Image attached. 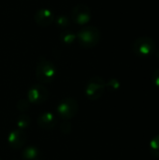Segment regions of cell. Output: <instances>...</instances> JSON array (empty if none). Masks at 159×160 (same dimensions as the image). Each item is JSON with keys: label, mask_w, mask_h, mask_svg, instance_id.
<instances>
[{"label": "cell", "mask_w": 159, "mask_h": 160, "mask_svg": "<svg viewBox=\"0 0 159 160\" xmlns=\"http://www.w3.org/2000/svg\"><path fill=\"white\" fill-rule=\"evenodd\" d=\"M76 40L82 47L90 49L98 44L101 34L97 27L87 26L78 31V33H76Z\"/></svg>", "instance_id": "cell-1"}, {"label": "cell", "mask_w": 159, "mask_h": 160, "mask_svg": "<svg viewBox=\"0 0 159 160\" xmlns=\"http://www.w3.org/2000/svg\"><path fill=\"white\" fill-rule=\"evenodd\" d=\"M56 75V68L50 60L40 57L36 68V78L41 83L52 82Z\"/></svg>", "instance_id": "cell-2"}, {"label": "cell", "mask_w": 159, "mask_h": 160, "mask_svg": "<svg viewBox=\"0 0 159 160\" xmlns=\"http://www.w3.org/2000/svg\"><path fill=\"white\" fill-rule=\"evenodd\" d=\"M132 51L139 57H149L156 52V42L150 37H140L134 41Z\"/></svg>", "instance_id": "cell-3"}, {"label": "cell", "mask_w": 159, "mask_h": 160, "mask_svg": "<svg viewBox=\"0 0 159 160\" xmlns=\"http://www.w3.org/2000/svg\"><path fill=\"white\" fill-rule=\"evenodd\" d=\"M106 82L103 78L95 76L91 78L85 87V95L90 100H97L99 99L105 91Z\"/></svg>", "instance_id": "cell-4"}, {"label": "cell", "mask_w": 159, "mask_h": 160, "mask_svg": "<svg viewBox=\"0 0 159 160\" xmlns=\"http://www.w3.org/2000/svg\"><path fill=\"white\" fill-rule=\"evenodd\" d=\"M79 110V104L76 99L72 98H64L57 106V112L58 114L66 120H69L73 118Z\"/></svg>", "instance_id": "cell-5"}, {"label": "cell", "mask_w": 159, "mask_h": 160, "mask_svg": "<svg viewBox=\"0 0 159 160\" xmlns=\"http://www.w3.org/2000/svg\"><path fill=\"white\" fill-rule=\"evenodd\" d=\"M92 18L91 9L87 5L78 4L71 10V21L77 24L83 25L90 22Z\"/></svg>", "instance_id": "cell-6"}, {"label": "cell", "mask_w": 159, "mask_h": 160, "mask_svg": "<svg viewBox=\"0 0 159 160\" xmlns=\"http://www.w3.org/2000/svg\"><path fill=\"white\" fill-rule=\"evenodd\" d=\"M49 98L48 89L42 84H35L31 86L27 93V99L30 103L41 104Z\"/></svg>", "instance_id": "cell-7"}, {"label": "cell", "mask_w": 159, "mask_h": 160, "mask_svg": "<svg viewBox=\"0 0 159 160\" xmlns=\"http://www.w3.org/2000/svg\"><path fill=\"white\" fill-rule=\"evenodd\" d=\"M54 18H55L54 12L51 8H42L38 9L34 16L36 23L41 27H46L51 25L54 22Z\"/></svg>", "instance_id": "cell-8"}, {"label": "cell", "mask_w": 159, "mask_h": 160, "mask_svg": "<svg viewBox=\"0 0 159 160\" xmlns=\"http://www.w3.org/2000/svg\"><path fill=\"white\" fill-rule=\"evenodd\" d=\"M27 142V134L24 130L19 128L12 130L7 136V142L10 147L14 149H20L25 145Z\"/></svg>", "instance_id": "cell-9"}, {"label": "cell", "mask_w": 159, "mask_h": 160, "mask_svg": "<svg viewBox=\"0 0 159 160\" xmlns=\"http://www.w3.org/2000/svg\"><path fill=\"white\" fill-rule=\"evenodd\" d=\"M37 125L42 129H45V130H51L54 128L57 124V120L55 116L52 112H49L40 113L37 119Z\"/></svg>", "instance_id": "cell-10"}, {"label": "cell", "mask_w": 159, "mask_h": 160, "mask_svg": "<svg viewBox=\"0 0 159 160\" xmlns=\"http://www.w3.org/2000/svg\"><path fill=\"white\" fill-rule=\"evenodd\" d=\"M22 158L23 160H43V154L38 147L30 145L24 147Z\"/></svg>", "instance_id": "cell-11"}, {"label": "cell", "mask_w": 159, "mask_h": 160, "mask_svg": "<svg viewBox=\"0 0 159 160\" xmlns=\"http://www.w3.org/2000/svg\"><path fill=\"white\" fill-rule=\"evenodd\" d=\"M77 38L76 33L70 29H65L60 33L59 39L65 45H71Z\"/></svg>", "instance_id": "cell-12"}, {"label": "cell", "mask_w": 159, "mask_h": 160, "mask_svg": "<svg viewBox=\"0 0 159 160\" xmlns=\"http://www.w3.org/2000/svg\"><path fill=\"white\" fill-rule=\"evenodd\" d=\"M54 22L57 28L61 29L62 31L67 29L71 24V19L65 14H60L54 18Z\"/></svg>", "instance_id": "cell-13"}, {"label": "cell", "mask_w": 159, "mask_h": 160, "mask_svg": "<svg viewBox=\"0 0 159 160\" xmlns=\"http://www.w3.org/2000/svg\"><path fill=\"white\" fill-rule=\"evenodd\" d=\"M150 154L153 158H159V135H156L153 137L152 141L150 142V147H149Z\"/></svg>", "instance_id": "cell-14"}, {"label": "cell", "mask_w": 159, "mask_h": 160, "mask_svg": "<svg viewBox=\"0 0 159 160\" xmlns=\"http://www.w3.org/2000/svg\"><path fill=\"white\" fill-rule=\"evenodd\" d=\"M31 123V119L26 114H22L17 120V128L21 130H25Z\"/></svg>", "instance_id": "cell-15"}, {"label": "cell", "mask_w": 159, "mask_h": 160, "mask_svg": "<svg viewBox=\"0 0 159 160\" xmlns=\"http://www.w3.org/2000/svg\"><path fill=\"white\" fill-rule=\"evenodd\" d=\"M120 82L115 79V78H112L110 79L107 82H106V87L111 90V91H115V90H118L120 88Z\"/></svg>", "instance_id": "cell-16"}, {"label": "cell", "mask_w": 159, "mask_h": 160, "mask_svg": "<svg viewBox=\"0 0 159 160\" xmlns=\"http://www.w3.org/2000/svg\"><path fill=\"white\" fill-rule=\"evenodd\" d=\"M29 106H30V102L28 101V99H20L17 102V109L21 112H27L29 110Z\"/></svg>", "instance_id": "cell-17"}, {"label": "cell", "mask_w": 159, "mask_h": 160, "mask_svg": "<svg viewBox=\"0 0 159 160\" xmlns=\"http://www.w3.org/2000/svg\"><path fill=\"white\" fill-rule=\"evenodd\" d=\"M71 129H72V126H71L70 122L65 121V122H63V123L61 124L60 130H61L62 133H64V134H68V133H70Z\"/></svg>", "instance_id": "cell-18"}, {"label": "cell", "mask_w": 159, "mask_h": 160, "mask_svg": "<svg viewBox=\"0 0 159 160\" xmlns=\"http://www.w3.org/2000/svg\"><path fill=\"white\" fill-rule=\"evenodd\" d=\"M152 81H153V83H154L157 87H159V68H157V69L154 72Z\"/></svg>", "instance_id": "cell-19"}, {"label": "cell", "mask_w": 159, "mask_h": 160, "mask_svg": "<svg viewBox=\"0 0 159 160\" xmlns=\"http://www.w3.org/2000/svg\"><path fill=\"white\" fill-rule=\"evenodd\" d=\"M157 59L159 60V50L157 52Z\"/></svg>", "instance_id": "cell-20"}, {"label": "cell", "mask_w": 159, "mask_h": 160, "mask_svg": "<svg viewBox=\"0 0 159 160\" xmlns=\"http://www.w3.org/2000/svg\"><path fill=\"white\" fill-rule=\"evenodd\" d=\"M0 160H1V159H0Z\"/></svg>", "instance_id": "cell-21"}]
</instances>
